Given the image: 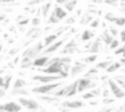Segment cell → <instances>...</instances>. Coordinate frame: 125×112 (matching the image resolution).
<instances>
[{
    "label": "cell",
    "instance_id": "94428289",
    "mask_svg": "<svg viewBox=\"0 0 125 112\" xmlns=\"http://www.w3.org/2000/svg\"><path fill=\"white\" fill-rule=\"evenodd\" d=\"M3 37H4V38H5V39H7V38H8V37H9V36H8V34H7V33H6V34H4V36H3Z\"/></svg>",
    "mask_w": 125,
    "mask_h": 112
},
{
    "label": "cell",
    "instance_id": "74e56055",
    "mask_svg": "<svg viewBox=\"0 0 125 112\" xmlns=\"http://www.w3.org/2000/svg\"><path fill=\"white\" fill-rule=\"evenodd\" d=\"M28 22H29V19L24 18L23 19H21L20 21H18V24H19V26H25V25H27Z\"/></svg>",
    "mask_w": 125,
    "mask_h": 112
},
{
    "label": "cell",
    "instance_id": "03108f58",
    "mask_svg": "<svg viewBox=\"0 0 125 112\" xmlns=\"http://www.w3.org/2000/svg\"><path fill=\"white\" fill-rule=\"evenodd\" d=\"M85 112H92V111H85Z\"/></svg>",
    "mask_w": 125,
    "mask_h": 112
},
{
    "label": "cell",
    "instance_id": "83f0119b",
    "mask_svg": "<svg viewBox=\"0 0 125 112\" xmlns=\"http://www.w3.org/2000/svg\"><path fill=\"white\" fill-rule=\"evenodd\" d=\"M113 80L116 82V84H117L122 90H125V80H124V77H123V76L115 77Z\"/></svg>",
    "mask_w": 125,
    "mask_h": 112
},
{
    "label": "cell",
    "instance_id": "52a82bcc",
    "mask_svg": "<svg viewBox=\"0 0 125 112\" xmlns=\"http://www.w3.org/2000/svg\"><path fill=\"white\" fill-rule=\"evenodd\" d=\"M21 106L16 101H8L0 104V112H20Z\"/></svg>",
    "mask_w": 125,
    "mask_h": 112
},
{
    "label": "cell",
    "instance_id": "c3c4849f",
    "mask_svg": "<svg viewBox=\"0 0 125 112\" xmlns=\"http://www.w3.org/2000/svg\"><path fill=\"white\" fill-rule=\"evenodd\" d=\"M14 2V0H1L0 3L1 4H9V3H12Z\"/></svg>",
    "mask_w": 125,
    "mask_h": 112
},
{
    "label": "cell",
    "instance_id": "f907efd6",
    "mask_svg": "<svg viewBox=\"0 0 125 112\" xmlns=\"http://www.w3.org/2000/svg\"><path fill=\"white\" fill-rule=\"evenodd\" d=\"M118 110H119L118 112H125V102L123 103V105H122V106H120V107H119V109H118Z\"/></svg>",
    "mask_w": 125,
    "mask_h": 112
},
{
    "label": "cell",
    "instance_id": "7a4b0ae2",
    "mask_svg": "<svg viewBox=\"0 0 125 112\" xmlns=\"http://www.w3.org/2000/svg\"><path fill=\"white\" fill-rule=\"evenodd\" d=\"M78 81V85H77V93H82L86 90H93L95 88H97L98 86V82L91 80L90 78H80L77 80Z\"/></svg>",
    "mask_w": 125,
    "mask_h": 112
},
{
    "label": "cell",
    "instance_id": "30bf717a",
    "mask_svg": "<svg viewBox=\"0 0 125 112\" xmlns=\"http://www.w3.org/2000/svg\"><path fill=\"white\" fill-rule=\"evenodd\" d=\"M63 41L64 40H60V41H56L55 43H53V44H51L50 46H48V47H46L45 49H43V51L41 52V54H40V56H46V55H48V54H52V53H54V52H56L62 44H63Z\"/></svg>",
    "mask_w": 125,
    "mask_h": 112
},
{
    "label": "cell",
    "instance_id": "ac0fdd59",
    "mask_svg": "<svg viewBox=\"0 0 125 112\" xmlns=\"http://www.w3.org/2000/svg\"><path fill=\"white\" fill-rule=\"evenodd\" d=\"M100 38L102 39V41L104 43H105V45H109L111 43V41L113 40V37L108 33V31H104L103 34L100 36Z\"/></svg>",
    "mask_w": 125,
    "mask_h": 112
},
{
    "label": "cell",
    "instance_id": "277c9868",
    "mask_svg": "<svg viewBox=\"0 0 125 112\" xmlns=\"http://www.w3.org/2000/svg\"><path fill=\"white\" fill-rule=\"evenodd\" d=\"M18 101L21 104V106L26 108L29 111H36L40 108V104L37 100L33 98H27V97H18Z\"/></svg>",
    "mask_w": 125,
    "mask_h": 112
},
{
    "label": "cell",
    "instance_id": "db71d44e",
    "mask_svg": "<svg viewBox=\"0 0 125 112\" xmlns=\"http://www.w3.org/2000/svg\"><path fill=\"white\" fill-rule=\"evenodd\" d=\"M19 60H20V56H16V57H15V59L13 60V63H14V65H15V64H17V63L19 62Z\"/></svg>",
    "mask_w": 125,
    "mask_h": 112
},
{
    "label": "cell",
    "instance_id": "9c48e42d",
    "mask_svg": "<svg viewBox=\"0 0 125 112\" xmlns=\"http://www.w3.org/2000/svg\"><path fill=\"white\" fill-rule=\"evenodd\" d=\"M87 68V64L82 62V61H75L74 62V65L70 67V70H69V74H70V77H75L77 76L78 74L82 73L85 69Z\"/></svg>",
    "mask_w": 125,
    "mask_h": 112
},
{
    "label": "cell",
    "instance_id": "91938a15",
    "mask_svg": "<svg viewBox=\"0 0 125 112\" xmlns=\"http://www.w3.org/2000/svg\"><path fill=\"white\" fill-rule=\"evenodd\" d=\"M80 14H81V10H78V11L76 12V16L78 17V16H80Z\"/></svg>",
    "mask_w": 125,
    "mask_h": 112
},
{
    "label": "cell",
    "instance_id": "6125c7cd",
    "mask_svg": "<svg viewBox=\"0 0 125 112\" xmlns=\"http://www.w3.org/2000/svg\"><path fill=\"white\" fill-rule=\"evenodd\" d=\"M2 49H3V45H2V44H0V52L2 51Z\"/></svg>",
    "mask_w": 125,
    "mask_h": 112
},
{
    "label": "cell",
    "instance_id": "11a10c76",
    "mask_svg": "<svg viewBox=\"0 0 125 112\" xmlns=\"http://www.w3.org/2000/svg\"><path fill=\"white\" fill-rule=\"evenodd\" d=\"M89 104L90 105H97L98 104V100H94V101H89Z\"/></svg>",
    "mask_w": 125,
    "mask_h": 112
},
{
    "label": "cell",
    "instance_id": "4316f807",
    "mask_svg": "<svg viewBox=\"0 0 125 112\" xmlns=\"http://www.w3.org/2000/svg\"><path fill=\"white\" fill-rule=\"evenodd\" d=\"M92 19H93V17H92L91 15H89V13H86L84 16H82L81 20H80V23H82V24L90 23V22L92 21Z\"/></svg>",
    "mask_w": 125,
    "mask_h": 112
},
{
    "label": "cell",
    "instance_id": "836d02e7",
    "mask_svg": "<svg viewBox=\"0 0 125 112\" xmlns=\"http://www.w3.org/2000/svg\"><path fill=\"white\" fill-rule=\"evenodd\" d=\"M75 47H77V44H76L75 40L72 39V40H70L69 42H67V43L64 45V48H63V49H71V48H75Z\"/></svg>",
    "mask_w": 125,
    "mask_h": 112
},
{
    "label": "cell",
    "instance_id": "9a60e30c",
    "mask_svg": "<svg viewBox=\"0 0 125 112\" xmlns=\"http://www.w3.org/2000/svg\"><path fill=\"white\" fill-rule=\"evenodd\" d=\"M58 38H59V36H58V34H56V33H54V34H50V35H47V36L44 38V43H43V45H44V49H45L46 47L50 46L51 44L55 43V42H56V40H57Z\"/></svg>",
    "mask_w": 125,
    "mask_h": 112
},
{
    "label": "cell",
    "instance_id": "e0dca14e",
    "mask_svg": "<svg viewBox=\"0 0 125 112\" xmlns=\"http://www.w3.org/2000/svg\"><path fill=\"white\" fill-rule=\"evenodd\" d=\"M32 62H33V59L24 56V57H22L21 60V68H22V69L29 68L30 66H32Z\"/></svg>",
    "mask_w": 125,
    "mask_h": 112
},
{
    "label": "cell",
    "instance_id": "f1b7e54d",
    "mask_svg": "<svg viewBox=\"0 0 125 112\" xmlns=\"http://www.w3.org/2000/svg\"><path fill=\"white\" fill-rule=\"evenodd\" d=\"M104 19H105L106 20L110 21V22H114L115 19H117V17H116L113 13H111V12H107V13L104 15Z\"/></svg>",
    "mask_w": 125,
    "mask_h": 112
},
{
    "label": "cell",
    "instance_id": "5b68a950",
    "mask_svg": "<svg viewBox=\"0 0 125 112\" xmlns=\"http://www.w3.org/2000/svg\"><path fill=\"white\" fill-rule=\"evenodd\" d=\"M32 80L37 81L39 83L42 84H49V83H54L56 81L62 80V77H61L60 75H48V74H38V75H33L31 77Z\"/></svg>",
    "mask_w": 125,
    "mask_h": 112
},
{
    "label": "cell",
    "instance_id": "4dcf8cb0",
    "mask_svg": "<svg viewBox=\"0 0 125 112\" xmlns=\"http://www.w3.org/2000/svg\"><path fill=\"white\" fill-rule=\"evenodd\" d=\"M60 20L56 18V16L54 15V13L52 12L51 13V15L49 16V19H48V20H47V22L48 23H51V24H54V23H58Z\"/></svg>",
    "mask_w": 125,
    "mask_h": 112
},
{
    "label": "cell",
    "instance_id": "f546056e",
    "mask_svg": "<svg viewBox=\"0 0 125 112\" xmlns=\"http://www.w3.org/2000/svg\"><path fill=\"white\" fill-rule=\"evenodd\" d=\"M94 75H98V69L96 67H91L85 74H84V77H91V76H94Z\"/></svg>",
    "mask_w": 125,
    "mask_h": 112
},
{
    "label": "cell",
    "instance_id": "7dc6e473",
    "mask_svg": "<svg viewBox=\"0 0 125 112\" xmlns=\"http://www.w3.org/2000/svg\"><path fill=\"white\" fill-rule=\"evenodd\" d=\"M120 40L122 43H125V29L120 32Z\"/></svg>",
    "mask_w": 125,
    "mask_h": 112
},
{
    "label": "cell",
    "instance_id": "d6a6232c",
    "mask_svg": "<svg viewBox=\"0 0 125 112\" xmlns=\"http://www.w3.org/2000/svg\"><path fill=\"white\" fill-rule=\"evenodd\" d=\"M119 41L118 40H116V39H113L112 41H111V43L108 45L109 46V49L110 50H116L118 47H119Z\"/></svg>",
    "mask_w": 125,
    "mask_h": 112
},
{
    "label": "cell",
    "instance_id": "f6af8a7d",
    "mask_svg": "<svg viewBox=\"0 0 125 112\" xmlns=\"http://www.w3.org/2000/svg\"><path fill=\"white\" fill-rule=\"evenodd\" d=\"M123 53H124L123 47H118V48L114 51V54H115V55H123Z\"/></svg>",
    "mask_w": 125,
    "mask_h": 112
},
{
    "label": "cell",
    "instance_id": "6da1fadb",
    "mask_svg": "<svg viewBox=\"0 0 125 112\" xmlns=\"http://www.w3.org/2000/svg\"><path fill=\"white\" fill-rule=\"evenodd\" d=\"M63 85V82H54V83H49V84H44L38 87H34L31 89V92L34 93L38 94H51L54 93L57 89H59L61 86Z\"/></svg>",
    "mask_w": 125,
    "mask_h": 112
},
{
    "label": "cell",
    "instance_id": "5bb4252c",
    "mask_svg": "<svg viewBox=\"0 0 125 112\" xmlns=\"http://www.w3.org/2000/svg\"><path fill=\"white\" fill-rule=\"evenodd\" d=\"M37 98L40 99V100H42V101H44V102H46V103H52V104H54V103L60 101V97H56V96H54V95H53V96H50V95L40 94V95L37 96Z\"/></svg>",
    "mask_w": 125,
    "mask_h": 112
},
{
    "label": "cell",
    "instance_id": "60d3db41",
    "mask_svg": "<svg viewBox=\"0 0 125 112\" xmlns=\"http://www.w3.org/2000/svg\"><path fill=\"white\" fill-rule=\"evenodd\" d=\"M104 2L106 4H109L111 6H117V4L120 2V0H104Z\"/></svg>",
    "mask_w": 125,
    "mask_h": 112
},
{
    "label": "cell",
    "instance_id": "3957f363",
    "mask_svg": "<svg viewBox=\"0 0 125 112\" xmlns=\"http://www.w3.org/2000/svg\"><path fill=\"white\" fill-rule=\"evenodd\" d=\"M43 49H44L43 42L39 41L38 43H36V44L33 45L32 47L26 49V50L22 53V57L26 56V57H29V58L33 59L34 57H37V56L41 54V52L43 51Z\"/></svg>",
    "mask_w": 125,
    "mask_h": 112
},
{
    "label": "cell",
    "instance_id": "4fadbf2b",
    "mask_svg": "<svg viewBox=\"0 0 125 112\" xmlns=\"http://www.w3.org/2000/svg\"><path fill=\"white\" fill-rule=\"evenodd\" d=\"M53 13H54V15L56 16V18H57L59 20H61V19H64V18L66 17V15H67V12H66L65 10H63L62 7L58 6V5L55 7V9H54Z\"/></svg>",
    "mask_w": 125,
    "mask_h": 112
},
{
    "label": "cell",
    "instance_id": "ba28073f",
    "mask_svg": "<svg viewBox=\"0 0 125 112\" xmlns=\"http://www.w3.org/2000/svg\"><path fill=\"white\" fill-rule=\"evenodd\" d=\"M61 107H63V108H66L68 110H71V109H78V108H82L84 106H86V103L83 102L82 100H65L63 102L61 103L60 105Z\"/></svg>",
    "mask_w": 125,
    "mask_h": 112
},
{
    "label": "cell",
    "instance_id": "6f0895ef",
    "mask_svg": "<svg viewBox=\"0 0 125 112\" xmlns=\"http://www.w3.org/2000/svg\"><path fill=\"white\" fill-rule=\"evenodd\" d=\"M6 19V16L4 14H0V20H5Z\"/></svg>",
    "mask_w": 125,
    "mask_h": 112
},
{
    "label": "cell",
    "instance_id": "603a6c76",
    "mask_svg": "<svg viewBox=\"0 0 125 112\" xmlns=\"http://www.w3.org/2000/svg\"><path fill=\"white\" fill-rule=\"evenodd\" d=\"M12 79H13V76L12 75H5L4 76V86H3V90L4 91L9 90V88L11 86Z\"/></svg>",
    "mask_w": 125,
    "mask_h": 112
},
{
    "label": "cell",
    "instance_id": "e575fe53",
    "mask_svg": "<svg viewBox=\"0 0 125 112\" xmlns=\"http://www.w3.org/2000/svg\"><path fill=\"white\" fill-rule=\"evenodd\" d=\"M114 101H115V99L114 98H110V97H104L103 100H102V102H103V104L104 106H108L109 104L113 103Z\"/></svg>",
    "mask_w": 125,
    "mask_h": 112
},
{
    "label": "cell",
    "instance_id": "7c38bea8",
    "mask_svg": "<svg viewBox=\"0 0 125 112\" xmlns=\"http://www.w3.org/2000/svg\"><path fill=\"white\" fill-rule=\"evenodd\" d=\"M50 57L47 56H37L33 59V62H32V65L33 66H36V67H42V66H46L48 61H49Z\"/></svg>",
    "mask_w": 125,
    "mask_h": 112
},
{
    "label": "cell",
    "instance_id": "e7e4bbea",
    "mask_svg": "<svg viewBox=\"0 0 125 112\" xmlns=\"http://www.w3.org/2000/svg\"><path fill=\"white\" fill-rule=\"evenodd\" d=\"M1 60H2V57H1V56H0V61H1Z\"/></svg>",
    "mask_w": 125,
    "mask_h": 112
},
{
    "label": "cell",
    "instance_id": "484cf974",
    "mask_svg": "<svg viewBox=\"0 0 125 112\" xmlns=\"http://www.w3.org/2000/svg\"><path fill=\"white\" fill-rule=\"evenodd\" d=\"M97 58H98V55H97V54H93V55H90V56L84 57L81 61L84 62V63H86V64H88V63H92V62L96 61Z\"/></svg>",
    "mask_w": 125,
    "mask_h": 112
},
{
    "label": "cell",
    "instance_id": "8fae6325",
    "mask_svg": "<svg viewBox=\"0 0 125 112\" xmlns=\"http://www.w3.org/2000/svg\"><path fill=\"white\" fill-rule=\"evenodd\" d=\"M102 39L99 37V38H97L93 43H91V46L89 47V49H88V51L87 52H89V53H91V54H97V53H99L101 50H102Z\"/></svg>",
    "mask_w": 125,
    "mask_h": 112
},
{
    "label": "cell",
    "instance_id": "1f68e13d",
    "mask_svg": "<svg viewBox=\"0 0 125 112\" xmlns=\"http://www.w3.org/2000/svg\"><path fill=\"white\" fill-rule=\"evenodd\" d=\"M114 23L116 25H118V26H124L125 25V18L124 17H119V18L117 17V19H115Z\"/></svg>",
    "mask_w": 125,
    "mask_h": 112
},
{
    "label": "cell",
    "instance_id": "bcb514c9",
    "mask_svg": "<svg viewBox=\"0 0 125 112\" xmlns=\"http://www.w3.org/2000/svg\"><path fill=\"white\" fill-rule=\"evenodd\" d=\"M74 22H75L74 17H70V18H68L67 19H65V23H66V24H72V23H74Z\"/></svg>",
    "mask_w": 125,
    "mask_h": 112
},
{
    "label": "cell",
    "instance_id": "be15d7a7",
    "mask_svg": "<svg viewBox=\"0 0 125 112\" xmlns=\"http://www.w3.org/2000/svg\"><path fill=\"white\" fill-rule=\"evenodd\" d=\"M122 11H124V12H125V8H122Z\"/></svg>",
    "mask_w": 125,
    "mask_h": 112
},
{
    "label": "cell",
    "instance_id": "d4e9b609",
    "mask_svg": "<svg viewBox=\"0 0 125 112\" xmlns=\"http://www.w3.org/2000/svg\"><path fill=\"white\" fill-rule=\"evenodd\" d=\"M93 36H94V33H93L92 31H90V30L86 29V30H84L83 33L81 34V40H82V41H89Z\"/></svg>",
    "mask_w": 125,
    "mask_h": 112
},
{
    "label": "cell",
    "instance_id": "ee69618b",
    "mask_svg": "<svg viewBox=\"0 0 125 112\" xmlns=\"http://www.w3.org/2000/svg\"><path fill=\"white\" fill-rule=\"evenodd\" d=\"M113 107H110V106H104L101 110H100V112H112L113 111Z\"/></svg>",
    "mask_w": 125,
    "mask_h": 112
},
{
    "label": "cell",
    "instance_id": "ab89813d",
    "mask_svg": "<svg viewBox=\"0 0 125 112\" xmlns=\"http://www.w3.org/2000/svg\"><path fill=\"white\" fill-rule=\"evenodd\" d=\"M109 94H110V91L106 88H104L102 90V95L103 97H109Z\"/></svg>",
    "mask_w": 125,
    "mask_h": 112
},
{
    "label": "cell",
    "instance_id": "f5cc1de1",
    "mask_svg": "<svg viewBox=\"0 0 125 112\" xmlns=\"http://www.w3.org/2000/svg\"><path fill=\"white\" fill-rule=\"evenodd\" d=\"M18 50H19V49H14V50H11V52H10L9 54H10L11 56H13V55H15L16 53H18Z\"/></svg>",
    "mask_w": 125,
    "mask_h": 112
},
{
    "label": "cell",
    "instance_id": "d590c367",
    "mask_svg": "<svg viewBox=\"0 0 125 112\" xmlns=\"http://www.w3.org/2000/svg\"><path fill=\"white\" fill-rule=\"evenodd\" d=\"M94 97H95V96H94V94L92 93L91 91H89V92H87V93H85L82 94V98H83V99H92V98H94Z\"/></svg>",
    "mask_w": 125,
    "mask_h": 112
},
{
    "label": "cell",
    "instance_id": "44dd1931",
    "mask_svg": "<svg viewBox=\"0 0 125 112\" xmlns=\"http://www.w3.org/2000/svg\"><path fill=\"white\" fill-rule=\"evenodd\" d=\"M121 63L119 62V61H115V62H112L106 69H105V71L107 72V73H112V72H115L116 70H118L119 68H121Z\"/></svg>",
    "mask_w": 125,
    "mask_h": 112
},
{
    "label": "cell",
    "instance_id": "7402d4cb",
    "mask_svg": "<svg viewBox=\"0 0 125 112\" xmlns=\"http://www.w3.org/2000/svg\"><path fill=\"white\" fill-rule=\"evenodd\" d=\"M50 9H51V2H46L42 5V7L40 8L41 10V15L43 17H47L50 13Z\"/></svg>",
    "mask_w": 125,
    "mask_h": 112
},
{
    "label": "cell",
    "instance_id": "8992f818",
    "mask_svg": "<svg viewBox=\"0 0 125 112\" xmlns=\"http://www.w3.org/2000/svg\"><path fill=\"white\" fill-rule=\"evenodd\" d=\"M107 86H108V88H109L110 93H111L116 98H123V97H125V91L122 90V89L116 84V82H115L113 79H111V78L107 79Z\"/></svg>",
    "mask_w": 125,
    "mask_h": 112
},
{
    "label": "cell",
    "instance_id": "cb8c5ba5",
    "mask_svg": "<svg viewBox=\"0 0 125 112\" xmlns=\"http://www.w3.org/2000/svg\"><path fill=\"white\" fill-rule=\"evenodd\" d=\"M77 2H78V0H69V1H68V2H66L63 6H64V8H65V10H66V11L71 12V11L75 8V6H76Z\"/></svg>",
    "mask_w": 125,
    "mask_h": 112
},
{
    "label": "cell",
    "instance_id": "f35d334b",
    "mask_svg": "<svg viewBox=\"0 0 125 112\" xmlns=\"http://www.w3.org/2000/svg\"><path fill=\"white\" fill-rule=\"evenodd\" d=\"M40 22H41V20H40V19H39L38 17L33 18V19H32V20H31V23H32L33 27H34V26L36 27L37 25H39V24H40Z\"/></svg>",
    "mask_w": 125,
    "mask_h": 112
},
{
    "label": "cell",
    "instance_id": "680465c9",
    "mask_svg": "<svg viewBox=\"0 0 125 112\" xmlns=\"http://www.w3.org/2000/svg\"><path fill=\"white\" fill-rule=\"evenodd\" d=\"M101 80L104 82V81H106L107 80V76H105V75H104V76H102L101 77Z\"/></svg>",
    "mask_w": 125,
    "mask_h": 112
},
{
    "label": "cell",
    "instance_id": "8d00e7d4",
    "mask_svg": "<svg viewBox=\"0 0 125 112\" xmlns=\"http://www.w3.org/2000/svg\"><path fill=\"white\" fill-rule=\"evenodd\" d=\"M91 92H92V93L94 94V96H95V97H98L99 95H101V94H102V90H101L100 88H95V89L91 90Z\"/></svg>",
    "mask_w": 125,
    "mask_h": 112
},
{
    "label": "cell",
    "instance_id": "b9f144b4",
    "mask_svg": "<svg viewBox=\"0 0 125 112\" xmlns=\"http://www.w3.org/2000/svg\"><path fill=\"white\" fill-rule=\"evenodd\" d=\"M99 24H100V20H99L98 19H94V20H92V21L90 22V26H91V27H93V28L98 27V26H99Z\"/></svg>",
    "mask_w": 125,
    "mask_h": 112
},
{
    "label": "cell",
    "instance_id": "9f6ffc18",
    "mask_svg": "<svg viewBox=\"0 0 125 112\" xmlns=\"http://www.w3.org/2000/svg\"><path fill=\"white\" fill-rule=\"evenodd\" d=\"M119 62L121 63V65H125V57H121L120 60H119Z\"/></svg>",
    "mask_w": 125,
    "mask_h": 112
},
{
    "label": "cell",
    "instance_id": "7bdbcfd3",
    "mask_svg": "<svg viewBox=\"0 0 125 112\" xmlns=\"http://www.w3.org/2000/svg\"><path fill=\"white\" fill-rule=\"evenodd\" d=\"M117 33H118V31H117V29H116V28H114L113 26H110V27H109V34H110L112 37L116 36V35H117Z\"/></svg>",
    "mask_w": 125,
    "mask_h": 112
},
{
    "label": "cell",
    "instance_id": "ffe728a7",
    "mask_svg": "<svg viewBox=\"0 0 125 112\" xmlns=\"http://www.w3.org/2000/svg\"><path fill=\"white\" fill-rule=\"evenodd\" d=\"M112 62H113V61H112L111 59H105V60H103V61L97 63V65H96L95 67H96L98 70H99V69H104V70H105Z\"/></svg>",
    "mask_w": 125,
    "mask_h": 112
},
{
    "label": "cell",
    "instance_id": "681fc988",
    "mask_svg": "<svg viewBox=\"0 0 125 112\" xmlns=\"http://www.w3.org/2000/svg\"><path fill=\"white\" fill-rule=\"evenodd\" d=\"M68 1H69V0H56V2H57L58 4H63V5H64L66 2H68Z\"/></svg>",
    "mask_w": 125,
    "mask_h": 112
},
{
    "label": "cell",
    "instance_id": "2e32d148",
    "mask_svg": "<svg viewBox=\"0 0 125 112\" xmlns=\"http://www.w3.org/2000/svg\"><path fill=\"white\" fill-rule=\"evenodd\" d=\"M11 95H14V96H20V97H22L24 95H28L29 93L27 90L25 89H13L10 93Z\"/></svg>",
    "mask_w": 125,
    "mask_h": 112
},
{
    "label": "cell",
    "instance_id": "d6986e66",
    "mask_svg": "<svg viewBox=\"0 0 125 112\" xmlns=\"http://www.w3.org/2000/svg\"><path fill=\"white\" fill-rule=\"evenodd\" d=\"M26 85H27V83H26L25 80H23L21 78H17L14 82L13 89H23Z\"/></svg>",
    "mask_w": 125,
    "mask_h": 112
},
{
    "label": "cell",
    "instance_id": "816d5d0a",
    "mask_svg": "<svg viewBox=\"0 0 125 112\" xmlns=\"http://www.w3.org/2000/svg\"><path fill=\"white\" fill-rule=\"evenodd\" d=\"M91 2H93V3H95V4H99V3H103L104 0H90Z\"/></svg>",
    "mask_w": 125,
    "mask_h": 112
}]
</instances>
